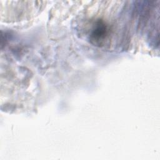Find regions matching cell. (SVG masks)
<instances>
[{"mask_svg":"<svg viewBox=\"0 0 160 160\" xmlns=\"http://www.w3.org/2000/svg\"><path fill=\"white\" fill-rule=\"evenodd\" d=\"M108 32L106 26L102 22H97L91 34V39L96 43L102 41Z\"/></svg>","mask_w":160,"mask_h":160,"instance_id":"6da1fadb","label":"cell"}]
</instances>
